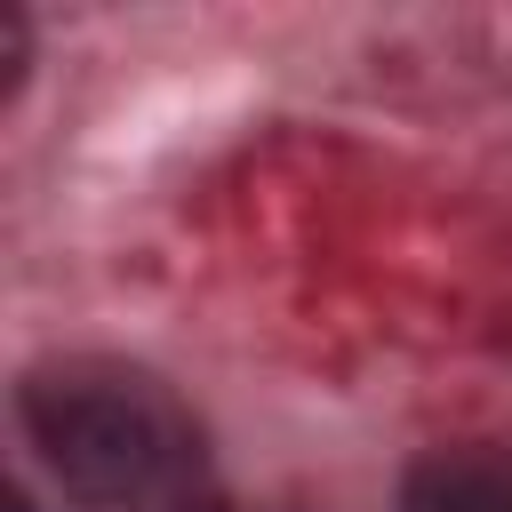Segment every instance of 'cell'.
Instances as JSON below:
<instances>
[{
    "instance_id": "obj_1",
    "label": "cell",
    "mask_w": 512,
    "mask_h": 512,
    "mask_svg": "<svg viewBox=\"0 0 512 512\" xmlns=\"http://www.w3.org/2000/svg\"><path fill=\"white\" fill-rule=\"evenodd\" d=\"M24 440L80 512H200L208 440L192 408L120 360H48L16 392Z\"/></svg>"
},
{
    "instance_id": "obj_2",
    "label": "cell",
    "mask_w": 512,
    "mask_h": 512,
    "mask_svg": "<svg viewBox=\"0 0 512 512\" xmlns=\"http://www.w3.org/2000/svg\"><path fill=\"white\" fill-rule=\"evenodd\" d=\"M400 512H512V448L464 440L416 456L400 480Z\"/></svg>"
}]
</instances>
